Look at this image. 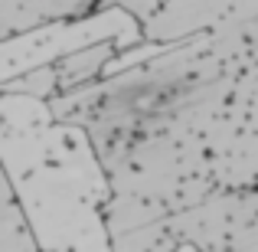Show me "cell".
Masks as SVG:
<instances>
[{
    "label": "cell",
    "instance_id": "cell-1",
    "mask_svg": "<svg viewBox=\"0 0 258 252\" xmlns=\"http://www.w3.org/2000/svg\"><path fill=\"white\" fill-rule=\"evenodd\" d=\"M4 108V170L39 236L43 252H114L105 223L108 180L88 134L79 125L56 121L49 102L20 118Z\"/></svg>",
    "mask_w": 258,
    "mask_h": 252
},
{
    "label": "cell",
    "instance_id": "cell-2",
    "mask_svg": "<svg viewBox=\"0 0 258 252\" xmlns=\"http://www.w3.org/2000/svg\"><path fill=\"white\" fill-rule=\"evenodd\" d=\"M114 252H258V167L147 226L111 236Z\"/></svg>",
    "mask_w": 258,
    "mask_h": 252
},
{
    "label": "cell",
    "instance_id": "cell-3",
    "mask_svg": "<svg viewBox=\"0 0 258 252\" xmlns=\"http://www.w3.org/2000/svg\"><path fill=\"white\" fill-rule=\"evenodd\" d=\"M160 4L164 0H0V39L56 23H85L111 10H124L144 26L160 10Z\"/></svg>",
    "mask_w": 258,
    "mask_h": 252
},
{
    "label": "cell",
    "instance_id": "cell-4",
    "mask_svg": "<svg viewBox=\"0 0 258 252\" xmlns=\"http://www.w3.org/2000/svg\"><path fill=\"white\" fill-rule=\"evenodd\" d=\"M124 49H131V39L121 36V33H111V36L82 43V46H76V49L62 53L59 59H52V63H56V76H59V95L98 82Z\"/></svg>",
    "mask_w": 258,
    "mask_h": 252
},
{
    "label": "cell",
    "instance_id": "cell-5",
    "mask_svg": "<svg viewBox=\"0 0 258 252\" xmlns=\"http://www.w3.org/2000/svg\"><path fill=\"white\" fill-rule=\"evenodd\" d=\"M0 252H43L39 236L26 216L17 187L4 174V210H0Z\"/></svg>",
    "mask_w": 258,
    "mask_h": 252
},
{
    "label": "cell",
    "instance_id": "cell-6",
    "mask_svg": "<svg viewBox=\"0 0 258 252\" xmlns=\"http://www.w3.org/2000/svg\"><path fill=\"white\" fill-rule=\"evenodd\" d=\"M0 92H10V95H30V98L39 102H52L59 95V76H56V63H39L23 69L20 76L4 79Z\"/></svg>",
    "mask_w": 258,
    "mask_h": 252
},
{
    "label": "cell",
    "instance_id": "cell-7",
    "mask_svg": "<svg viewBox=\"0 0 258 252\" xmlns=\"http://www.w3.org/2000/svg\"><path fill=\"white\" fill-rule=\"evenodd\" d=\"M255 4H258V0H255Z\"/></svg>",
    "mask_w": 258,
    "mask_h": 252
}]
</instances>
